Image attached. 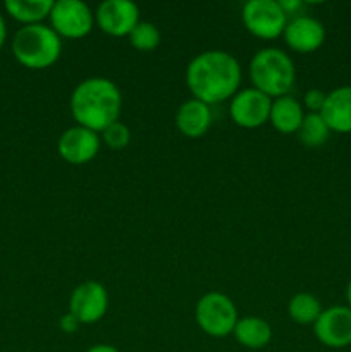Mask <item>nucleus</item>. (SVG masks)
<instances>
[{
  "instance_id": "obj_9",
  "label": "nucleus",
  "mask_w": 351,
  "mask_h": 352,
  "mask_svg": "<svg viewBox=\"0 0 351 352\" xmlns=\"http://www.w3.org/2000/svg\"><path fill=\"white\" fill-rule=\"evenodd\" d=\"M272 98L255 88H246L237 91L231 98V119L237 127L243 129H257L268 122Z\"/></svg>"
},
{
  "instance_id": "obj_6",
  "label": "nucleus",
  "mask_w": 351,
  "mask_h": 352,
  "mask_svg": "<svg viewBox=\"0 0 351 352\" xmlns=\"http://www.w3.org/2000/svg\"><path fill=\"white\" fill-rule=\"evenodd\" d=\"M244 28L262 40H275L282 36L288 16L279 0H250L241 10Z\"/></svg>"
},
{
  "instance_id": "obj_24",
  "label": "nucleus",
  "mask_w": 351,
  "mask_h": 352,
  "mask_svg": "<svg viewBox=\"0 0 351 352\" xmlns=\"http://www.w3.org/2000/svg\"><path fill=\"white\" fill-rule=\"evenodd\" d=\"M79 325H81V323H79L71 313H65L64 316H61V322H58V327H61V330L64 333H74L76 330L79 329Z\"/></svg>"
},
{
  "instance_id": "obj_12",
  "label": "nucleus",
  "mask_w": 351,
  "mask_h": 352,
  "mask_svg": "<svg viewBox=\"0 0 351 352\" xmlns=\"http://www.w3.org/2000/svg\"><path fill=\"white\" fill-rule=\"evenodd\" d=\"M102 140L100 134L83 126H72L61 134L57 151L64 162L71 165H85L98 155Z\"/></svg>"
},
{
  "instance_id": "obj_5",
  "label": "nucleus",
  "mask_w": 351,
  "mask_h": 352,
  "mask_svg": "<svg viewBox=\"0 0 351 352\" xmlns=\"http://www.w3.org/2000/svg\"><path fill=\"white\" fill-rule=\"evenodd\" d=\"M195 318L206 336L222 339L234 332L240 315L229 296L222 292H206L196 302Z\"/></svg>"
},
{
  "instance_id": "obj_10",
  "label": "nucleus",
  "mask_w": 351,
  "mask_h": 352,
  "mask_svg": "<svg viewBox=\"0 0 351 352\" xmlns=\"http://www.w3.org/2000/svg\"><path fill=\"white\" fill-rule=\"evenodd\" d=\"M140 23V9L129 0H105L95 10V24L109 36H129Z\"/></svg>"
},
{
  "instance_id": "obj_8",
  "label": "nucleus",
  "mask_w": 351,
  "mask_h": 352,
  "mask_svg": "<svg viewBox=\"0 0 351 352\" xmlns=\"http://www.w3.org/2000/svg\"><path fill=\"white\" fill-rule=\"evenodd\" d=\"M107 311H109V292L103 284L96 280H86L74 287L69 298V313L81 325L100 322Z\"/></svg>"
},
{
  "instance_id": "obj_22",
  "label": "nucleus",
  "mask_w": 351,
  "mask_h": 352,
  "mask_svg": "<svg viewBox=\"0 0 351 352\" xmlns=\"http://www.w3.org/2000/svg\"><path fill=\"white\" fill-rule=\"evenodd\" d=\"M100 140H102V143L107 144L110 150L120 151L124 150V148H127V144H129L131 131L126 124L117 120V122H114L112 126H109L102 134H100Z\"/></svg>"
},
{
  "instance_id": "obj_23",
  "label": "nucleus",
  "mask_w": 351,
  "mask_h": 352,
  "mask_svg": "<svg viewBox=\"0 0 351 352\" xmlns=\"http://www.w3.org/2000/svg\"><path fill=\"white\" fill-rule=\"evenodd\" d=\"M327 93L322 91L319 88H312L303 95V109L308 110L306 113H320L323 109V103H326Z\"/></svg>"
},
{
  "instance_id": "obj_21",
  "label": "nucleus",
  "mask_w": 351,
  "mask_h": 352,
  "mask_svg": "<svg viewBox=\"0 0 351 352\" xmlns=\"http://www.w3.org/2000/svg\"><path fill=\"white\" fill-rule=\"evenodd\" d=\"M127 38H129L131 47L140 52L155 50L162 41V34L158 28L153 23H145V21H140Z\"/></svg>"
},
{
  "instance_id": "obj_26",
  "label": "nucleus",
  "mask_w": 351,
  "mask_h": 352,
  "mask_svg": "<svg viewBox=\"0 0 351 352\" xmlns=\"http://www.w3.org/2000/svg\"><path fill=\"white\" fill-rule=\"evenodd\" d=\"M86 352H120L117 347L114 346H109V344H96V346L89 347Z\"/></svg>"
},
{
  "instance_id": "obj_16",
  "label": "nucleus",
  "mask_w": 351,
  "mask_h": 352,
  "mask_svg": "<svg viewBox=\"0 0 351 352\" xmlns=\"http://www.w3.org/2000/svg\"><path fill=\"white\" fill-rule=\"evenodd\" d=\"M303 119H305V109H303L301 102L298 98L286 95L272 100L268 122L272 124V127L277 133L296 134L299 126H301Z\"/></svg>"
},
{
  "instance_id": "obj_18",
  "label": "nucleus",
  "mask_w": 351,
  "mask_h": 352,
  "mask_svg": "<svg viewBox=\"0 0 351 352\" xmlns=\"http://www.w3.org/2000/svg\"><path fill=\"white\" fill-rule=\"evenodd\" d=\"M54 7V0H6L3 9L14 21L23 26L41 24Z\"/></svg>"
},
{
  "instance_id": "obj_1",
  "label": "nucleus",
  "mask_w": 351,
  "mask_h": 352,
  "mask_svg": "<svg viewBox=\"0 0 351 352\" xmlns=\"http://www.w3.org/2000/svg\"><path fill=\"white\" fill-rule=\"evenodd\" d=\"M241 82V65L233 54L206 50L186 67V86L193 98L213 105L233 98Z\"/></svg>"
},
{
  "instance_id": "obj_25",
  "label": "nucleus",
  "mask_w": 351,
  "mask_h": 352,
  "mask_svg": "<svg viewBox=\"0 0 351 352\" xmlns=\"http://www.w3.org/2000/svg\"><path fill=\"white\" fill-rule=\"evenodd\" d=\"M279 3H281V7L282 9H284V12H286V16H288V19L289 17H296L298 16V10H301L303 9V2H299V0H279Z\"/></svg>"
},
{
  "instance_id": "obj_7",
  "label": "nucleus",
  "mask_w": 351,
  "mask_h": 352,
  "mask_svg": "<svg viewBox=\"0 0 351 352\" xmlns=\"http://www.w3.org/2000/svg\"><path fill=\"white\" fill-rule=\"evenodd\" d=\"M48 19L52 30L67 40H81L95 26V12L81 0H57Z\"/></svg>"
},
{
  "instance_id": "obj_14",
  "label": "nucleus",
  "mask_w": 351,
  "mask_h": 352,
  "mask_svg": "<svg viewBox=\"0 0 351 352\" xmlns=\"http://www.w3.org/2000/svg\"><path fill=\"white\" fill-rule=\"evenodd\" d=\"M330 133H351V86H339L327 93L326 103L320 112Z\"/></svg>"
},
{
  "instance_id": "obj_4",
  "label": "nucleus",
  "mask_w": 351,
  "mask_h": 352,
  "mask_svg": "<svg viewBox=\"0 0 351 352\" xmlns=\"http://www.w3.org/2000/svg\"><path fill=\"white\" fill-rule=\"evenodd\" d=\"M12 55L23 67L41 71L58 60L62 54V38L47 24H31L16 31L12 38Z\"/></svg>"
},
{
  "instance_id": "obj_3",
  "label": "nucleus",
  "mask_w": 351,
  "mask_h": 352,
  "mask_svg": "<svg viewBox=\"0 0 351 352\" xmlns=\"http://www.w3.org/2000/svg\"><path fill=\"white\" fill-rule=\"evenodd\" d=\"M250 79L253 88L268 98L289 95L296 79L295 62L281 48H262L250 60Z\"/></svg>"
},
{
  "instance_id": "obj_2",
  "label": "nucleus",
  "mask_w": 351,
  "mask_h": 352,
  "mask_svg": "<svg viewBox=\"0 0 351 352\" xmlns=\"http://www.w3.org/2000/svg\"><path fill=\"white\" fill-rule=\"evenodd\" d=\"M123 110V93L107 78H88L71 95V113L78 126L102 134L117 122Z\"/></svg>"
},
{
  "instance_id": "obj_17",
  "label": "nucleus",
  "mask_w": 351,
  "mask_h": 352,
  "mask_svg": "<svg viewBox=\"0 0 351 352\" xmlns=\"http://www.w3.org/2000/svg\"><path fill=\"white\" fill-rule=\"evenodd\" d=\"M233 336L246 349H264L272 340V327L264 318L244 316L237 320Z\"/></svg>"
},
{
  "instance_id": "obj_15",
  "label": "nucleus",
  "mask_w": 351,
  "mask_h": 352,
  "mask_svg": "<svg viewBox=\"0 0 351 352\" xmlns=\"http://www.w3.org/2000/svg\"><path fill=\"white\" fill-rule=\"evenodd\" d=\"M210 126H212V110L210 105L200 100H186L176 112V127L182 136L196 140L205 136Z\"/></svg>"
},
{
  "instance_id": "obj_11",
  "label": "nucleus",
  "mask_w": 351,
  "mask_h": 352,
  "mask_svg": "<svg viewBox=\"0 0 351 352\" xmlns=\"http://www.w3.org/2000/svg\"><path fill=\"white\" fill-rule=\"evenodd\" d=\"M313 333L322 346L330 349L351 346V309L348 306H330L323 309L313 323Z\"/></svg>"
},
{
  "instance_id": "obj_20",
  "label": "nucleus",
  "mask_w": 351,
  "mask_h": 352,
  "mask_svg": "<svg viewBox=\"0 0 351 352\" xmlns=\"http://www.w3.org/2000/svg\"><path fill=\"white\" fill-rule=\"evenodd\" d=\"M296 136L305 146L319 148L327 143L330 136V129L320 113H305V119H303Z\"/></svg>"
},
{
  "instance_id": "obj_28",
  "label": "nucleus",
  "mask_w": 351,
  "mask_h": 352,
  "mask_svg": "<svg viewBox=\"0 0 351 352\" xmlns=\"http://www.w3.org/2000/svg\"><path fill=\"white\" fill-rule=\"evenodd\" d=\"M346 302H348V308L351 309V278H350V282H348V285H346Z\"/></svg>"
},
{
  "instance_id": "obj_27",
  "label": "nucleus",
  "mask_w": 351,
  "mask_h": 352,
  "mask_svg": "<svg viewBox=\"0 0 351 352\" xmlns=\"http://www.w3.org/2000/svg\"><path fill=\"white\" fill-rule=\"evenodd\" d=\"M6 38H7V24H6V19H3V14L0 12V48H2L3 43H6Z\"/></svg>"
},
{
  "instance_id": "obj_13",
  "label": "nucleus",
  "mask_w": 351,
  "mask_h": 352,
  "mask_svg": "<svg viewBox=\"0 0 351 352\" xmlns=\"http://www.w3.org/2000/svg\"><path fill=\"white\" fill-rule=\"evenodd\" d=\"M282 38L292 52L312 54L326 41V28L315 17L296 16L288 21Z\"/></svg>"
},
{
  "instance_id": "obj_19",
  "label": "nucleus",
  "mask_w": 351,
  "mask_h": 352,
  "mask_svg": "<svg viewBox=\"0 0 351 352\" xmlns=\"http://www.w3.org/2000/svg\"><path fill=\"white\" fill-rule=\"evenodd\" d=\"M322 311L319 298L310 292H298L288 302L289 318L298 325H313Z\"/></svg>"
}]
</instances>
